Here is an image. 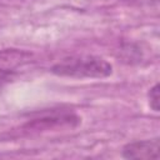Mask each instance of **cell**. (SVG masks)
Segmentation results:
<instances>
[{"label": "cell", "mask_w": 160, "mask_h": 160, "mask_svg": "<svg viewBox=\"0 0 160 160\" xmlns=\"http://www.w3.org/2000/svg\"><path fill=\"white\" fill-rule=\"evenodd\" d=\"M51 72L75 79H104L112 74V65L100 56L78 55L64 58L51 68Z\"/></svg>", "instance_id": "6da1fadb"}, {"label": "cell", "mask_w": 160, "mask_h": 160, "mask_svg": "<svg viewBox=\"0 0 160 160\" xmlns=\"http://www.w3.org/2000/svg\"><path fill=\"white\" fill-rule=\"evenodd\" d=\"M160 90H159V84H155L149 91H148V100H149V106L151 110H154L155 112L159 111L160 109V95H159Z\"/></svg>", "instance_id": "5b68a950"}, {"label": "cell", "mask_w": 160, "mask_h": 160, "mask_svg": "<svg viewBox=\"0 0 160 160\" xmlns=\"http://www.w3.org/2000/svg\"><path fill=\"white\" fill-rule=\"evenodd\" d=\"M81 122V119L70 111H52L44 114L39 118L31 119L21 126V131L25 134H38L52 130L74 129Z\"/></svg>", "instance_id": "7a4b0ae2"}, {"label": "cell", "mask_w": 160, "mask_h": 160, "mask_svg": "<svg viewBox=\"0 0 160 160\" xmlns=\"http://www.w3.org/2000/svg\"><path fill=\"white\" fill-rule=\"evenodd\" d=\"M121 155L125 159H158L159 138L128 142L124 145Z\"/></svg>", "instance_id": "3957f363"}, {"label": "cell", "mask_w": 160, "mask_h": 160, "mask_svg": "<svg viewBox=\"0 0 160 160\" xmlns=\"http://www.w3.org/2000/svg\"><path fill=\"white\" fill-rule=\"evenodd\" d=\"M31 54L18 49H5L0 51V71H12L31 59Z\"/></svg>", "instance_id": "277c9868"}, {"label": "cell", "mask_w": 160, "mask_h": 160, "mask_svg": "<svg viewBox=\"0 0 160 160\" xmlns=\"http://www.w3.org/2000/svg\"><path fill=\"white\" fill-rule=\"evenodd\" d=\"M125 2H128L129 5H151V4H156L158 0H124Z\"/></svg>", "instance_id": "8992f818"}]
</instances>
